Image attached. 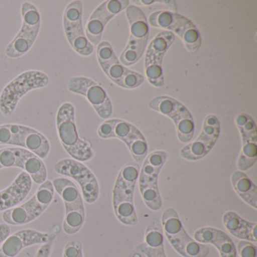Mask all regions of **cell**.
Listing matches in <instances>:
<instances>
[{
  "mask_svg": "<svg viewBox=\"0 0 257 257\" xmlns=\"http://www.w3.org/2000/svg\"><path fill=\"white\" fill-rule=\"evenodd\" d=\"M140 174L136 162L124 165L117 177L112 190V203L117 219L127 225H135L138 222L134 204V192Z\"/></svg>",
  "mask_w": 257,
  "mask_h": 257,
  "instance_id": "1",
  "label": "cell"
},
{
  "mask_svg": "<svg viewBox=\"0 0 257 257\" xmlns=\"http://www.w3.org/2000/svg\"><path fill=\"white\" fill-rule=\"evenodd\" d=\"M57 130L60 141L72 159L87 162L94 157L91 144L79 138L76 124V111L71 103H63L56 116Z\"/></svg>",
  "mask_w": 257,
  "mask_h": 257,
  "instance_id": "2",
  "label": "cell"
},
{
  "mask_svg": "<svg viewBox=\"0 0 257 257\" xmlns=\"http://www.w3.org/2000/svg\"><path fill=\"white\" fill-rule=\"evenodd\" d=\"M49 77L40 70H28L16 76L9 82L0 94V111L6 117L14 113L19 100L33 90L45 88L49 83Z\"/></svg>",
  "mask_w": 257,
  "mask_h": 257,
  "instance_id": "3",
  "label": "cell"
},
{
  "mask_svg": "<svg viewBox=\"0 0 257 257\" xmlns=\"http://www.w3.org/2000/svg\"><path fill=\"white\" fill-rule=\"evenodd\" d=\"M162 225L171 246L183 257H207L210 249L204 243L194 240L186 232L177 210L166 209L162 216Z\"/></svg>",
  "mask_w": 257,
  "mask_h": 257,
  "instance_id": "4",
  "label": "cell"
},
{
  "mask_svg": "<svg viewBox=\"0 0 257 257\" xmlns=\"http://www.w3.org/2000/svg\"><path fill=\"white\" fill-rule=\"evenodd\" d=\"M148 24L154 28H162L177 34L190 53H196L201 46L202 40L197 27L187 18L178 13L165 10L155 12L150 15Z\"/></svg>",
  "mask_w": 257,
  "mask_h": 257,
  "instance_id": "5",
  "label": "cell"
},
{
  "mask_svg": "<svg viewBox=\"0 0 257 257\" xmlns=\"http://www.w3.org/2000/svg\"><path fill=\"white\" fill-rule=\"evenodd\" d=\"M125 13L130 28V38L119 58L120 62L124 67L134 65L142 58L150 34L148 21L141 9L129 5Z\"/></svg>",
  "mask_w": 257,
  "mask_h": 257,
  "instance_id": "6",
  "label": "cell"
},
{
  "mask_svg": "<svg viewBox=\"0 0 257 257\" xmlns=\"http://www.w3.org/2000/svg\"><path fill=\"white\" fill-rule=\"evenodd\" d=\"M97 134L103 139L118 138L125 143L136 163H141L148 154V144L141 131L128 121L113 118L99 126Z\"/></svg>",
  "mask_w": 257,
  "mask_h": 257,
  "instance_id": "7",
  "label": "cell"
},
{
  "mask_svg": "<svg viewBox=\"0 0 257 257\" xmlns=\"http://www.w3.org/2000/svg\"><path fill=\"white\" fill-rule=\"evenodd\" d=\"M55 195L52 182L46 180L40 184L34 196L27 202L5 210L3 219L7 224L22 225L40 217L48 208Z\"/></svg>",
  "mask_w": 257,
  "mask_h": 257,
  "instance_id": "8",
  "label": "cell"
},
{
  "mask_svg": "<svg viewBox=\"0 0 257 257\" xmlns=\"http://www.w3.org/2000/svg\"><path fill=\"white\" fill-rule=\"evenodd\" d=\"M168 159L165 151H155L144 159L139 174V186L141 196L146 205L152 210H160L162 200L158 186V179L162 167Z\"/></svg>",
  "mask_w": 257,
  "mask_h": 257,
  "instance_id": "9",
  "label": "cell"
},
{
  "mask_svg": "<svg viewBox=\"0 0 257 257\" xmlns=\"http://www.w3.org/2000/svg\"><path fill=\"white\" fill-rule=\"evenodd\" d=\"M22 26L13 41L6 48L10 58H19L31 50L37 40L41 28V16L37 7L31 3L22 6Z\"/></svg>",
  "mask_w": 257,
  "mask_h": 257,
  "instance_id": "10",
  "label": "cell"
},
{
  "mask_svg": "<svg viewBox=\"0 0 257 257\" xmlns=\"http://www.w3.org/2000/svg\"><path fill=\"white\" fill-rule=\"evenodd\" d=\"M149 107L174 121L180 142L191 141L195 132V123L192 114L183 103L168 96H157L150 100Z\"/></svg>",
  "mask_w": 257,
  "mask_h": 257,
  "instance_id": "11",
  "label": "cell"
},
{
  "mask_svg": "<svg viewBox=\"0 0 257 257\" xmlns=\"http://www.w3.org/2000/svg\"><path fill=\"white\" fill-rule=\"evenodd\" d=\"M83 4L75 0L67 6L63 16L66 38L72 49L82 56H89L94 52V46L88 41L82 25Z\"/></svg>",
  "mask_w": 257,
  "mask_h": 257,
  "instance_id": "12",
  "label": "cell"
},
{
  "mask_svg": "<svg viewBox=\"0 0 257 257\" xmlns=\"http://www.w3.org/2000/svg\"><path fill=\"white\" fill-rule=\"evenodd\" d=\"M175 40V36L169 31L159 33L149 45L145 58V73L153 86L161 88L165 84L162 61L165 54Z\"/></svg>",
  "mask_w": 257,
  "mask_h": 257,
  "instance_id": "13",
  "label": "cell"
},
{
  "mask_svg": "<svg viewBox=\"0 0 257 257\" xmlns=\"http://www.w3.org/2000/svg\"><path fill=\"white\" fill-rule=\"evenodd\" d=\"M55 172L76 180L82 189L84 199L88 204L95 202L100 195L98 181L92 171L79 161L64 159L55 164Z\"/></svg>",
  "mask_w": 257,
  "mask_h": 257,
  "instance_id": "14",
  "label": "cell"
},
{
  "mask_svg": "<svg viewBox=\"0 0 257 257\" xmlns=\"http://www.w3.org/2000/svg\"><path fill=\"white\" fill-rule=\"evenodd\" d=\"M67 90L74 94H80L88 100L100 118H109L113 108L107 94L100 85L85 76H73L67 84Z\"/></svg>",
  "mask_w": 257,
  "mask_h": 257,
  "instance_id": "15",
  "label": "cell"
},
{
  "mask_svg": "<svg viewBox=\"0 0 257 257\" xmlns=\"http://www.w3.org/2000/svg\"><path fill=\"white\" fill-rule=\"evenodd\" d=\"M220 135V122L215 115L204 119L199 137L180 150V156L188 161H198L205 157L217 142Z\"/></svg>",
  "mask_w": 257,
  "mask_h": 257,
  "instance_id": "16",
  "label": "cell"
},
{
  "mask_svg": "<svg viewBox=\"0 0 257 257\" xmlns=\"http://www.w3.org/2000/svg\"><path fill=\"white\" fill-rule=\"evenodd\" d=\"M128 0H109L100 4L90 16L85 30V35L93 46L101 43L102 36L106 25L116 15L126 10Z\"/></svg>",
  "mask_w": 257,
  "mask_h": 257,
  "instance_id": "17",
  "label": "cell"
},
{
  "mask_svg": "<svg viewBox=\"0 0 257 257\" xmlns=\"http://www.w3.org/2000/svg\"><path fill=\"white\" fill-rule=\"evenodd\" d=\"M60 230L59 225L55 226L50 232H41L30 228L20 230L3 242L0 246V257H16L24 248L55 240Z\"/></svg>",
  "mask_w": 257,
  "mask_h": 257,
  "instance_id": "18",
  "label": "cell"
},
{
  "mask_svg": "<svg viewBox=\"0 0 257 257\" xmlns=\"http://www.w3.org/2000/svg\"><path fill=\"white\" fill-rule=\"evenodd\" d=\"M235 124L240 133L242 150L237 160L238 171H247L255 165L257 159V130L250 115L240 112L235 118Z\"/></svg>",
  "mask_w": 257,
  "mask_h": 257,
  "instance_id": "19",
  "label": "cell"
},
{
  "mask_svg": "<svg viewBox=\"0 0 257 257\" xmlns=\"http://www.w3.org/2000/svg\"><path fill=\"white\" fill-rule=\"evenodd\" d=\"M31 188V177L25 171L19 174L8 188L0 191V212L19 205L28 196Z\"/></svg>",
  "mask_w": 257,
  "mask_h": 257,
  "instance_id": "20",
  "label": "cell"
},
{
  "mask_svg": "<svg viewBox=\"0 0 257 257\" xmlns=\"http://www.w3.org/2000/svg\"><path fill=\"white\" fill-rule=\"evenodd\" d=\"M97 57L99 64L105 74L117 85L130 72V70L120 62L112 46L108 42H101L97 46Z\"/></svg>",
  "mask_w": 257,
  "mask_h": 257,
  "instance_id": "21",
  "label": "cell"
},
{
  "mask_svg": "<svg viewBox=\"0 0 257 257\" xmlns=\"http://www.w3.org/2000/svg\"><path fill=\"white\" fill-rule=\"evenodd\" d=\"M196 241L211 243L217 248L221 257H236L237 250L231 237L219 228L204 227L197 230L194 234Z\"/></svg>",
  "mask_w": 257,
  "mask_h": 257,
  "instance_id": "22",
  "label": "cell"
},
{
  "mask_svg": "<svg viewBox=\"0 0 257 257\" xmlns=\"http://www.w3.org/2000/svg\"><path fill=\"white\" fill-rule=\"evenodd\" d=\"M54 189L58 192L65 205V214L85 213L83 199L79 189L71 180L64 177L52 181Z\"/></svg>",
  "mask_w": 257,
  "mask_h": 257,
  "instance_id": "23",
  "label": "cell"
},
{
  "mask_svg": "<svg viewBox=\"0 0 257 257\" xmlns=\"http://www.w3.org/2000/svg\"><path fill=\"white\" fill-rule=\"evenodd\" d=\"M16 153V168H22L37 184L46 181L47 168L43 161L29 150L15 147Z\"/></svg>",
  "mask_w": 257,
  "mask_h": 257,
  "instance_id": "24",
  "label": "cell"
},
{
  "mask_svg": "<svg viewBox=\"0 0 257 257\" xmlns=\"http://www.w3.org/2000/svg\"><path fill=\"white\" fill-rule=\"evenodd\" d=\"M18 143V147L29 150L41 159L47 157L50 152L49 140L38 131L28 126L20 124Z\"/></svg>",
  "mask_w": 257,
  "mask_h": 257,
  "instance_id": "25",
  "label": "cell"
},
{
  "mask_svg": "<svg viewBox=\"0 0 257 257\" xmlns=\"http://www.w3.org/2000/svg\"><path fill=\"white\" fill-rule=\"evenodd\" d=\"M147 257H167L164 246V231L159 219L152 221L146 230L145 242L137 248Z\"/></svg>",
  "mask_w": 257,
  "mask_h": 257,
  "instance_id": "26",
  "label": "cell"
},
{
  "mask_svg": "<svg viewBox=\"0 0 257 257\" xmlns=\"http://www.w3.org/2000/svg\"><path fill=\"white\" fill-rule=\"evenodd\" d=\"M222 222L227 231L237 238L256 242V222L245 220L234 211H228L222 216Z\"/></svg>",
  "mask_w": 257,
  "mask_h": 257,
  "instance_id": "27",
  "label": "cell"
},
{
  "mask_svg": "<svg viewBox=\"0 0 257 257\" xmlns=\"http://www.w3.org/2000/svg\"><path fill=\"white\" fill-rule=\"evenodd\" d=\"M231 183L238 196L246 204L257 208V187L243 171H236L231 175Z\"/></svg>",
  "mask_w": 257,
  "mask_h": 257,
  "instance_id": "28",
  "label": "cell"
},
{
  "mask_svg": "<svg viewBox=\"0 0 257 257\" xmlns=\"http://www.w3.org/2000/svg\"><path fill=\"white\" fill-rule=\"evenodd\" d=\"M20 124H9L0 125V145L19 146Z\"/></svg>",
  "mask_w": 257,
  "mask_h": 257,
  "instance_id": "29",
  "label": "cell"
},
{
  "mask_svg": "<svg viewBox=\"0 0 257 257\" xmlns=\"http://www.w3.org/2000/svg\"><path fill=\"white\" fill-rule=\"evenodd\" d=\"M144 82V76H143V75L130 70V72L121 79L118 85L125 89H135L143 85Z\"/></svg>",
  "mask_w": 257,
  "mask_h": 257,
  "instance_id": "30",
  "label": "cell"
},
{
  "mask_svg": "<svg viewBox=\"0 0 257 257\" xmlns=\"http://www.w3.org/2000/svg\"><path fill=\"white\" fill-rule=\"evenodd\" d=\"M16 153L15 147L0 150V169L16 168Z\"/></svg>",
  "mask_w": 257,
  "mask_h": 257,
  "instance_id": "31",
  "label": "cell"
},
{
  "mask_svg": "<svg viewBox=\"0 0 257 257\" xmlns=\"http://www.w3.org/2000/svg\"><path fill=\"white\" fill-rule=\"evenodd\" d=\"M63 257H84L80 240L73 239L66 244Z\"/></svg>",
  "mask_w": 257,
  "mask_h": 257,
  "instance_id": "32",
  "label": "cell"
},
{
  "mask_svg": "<svg viewBox=\"0 0 257 257\" xmlns=\"http://www.w3.org/2000/svg\"><path fill=\"white\" fill-rule=\"evenodd\" d=\"M236 250H237L240 257H257L256 246L247 240L239 242Z\"/></svg>",
  "mask_w": 257,
  "mask_h": 257,
  "instance_id": "33",
  "label": "cell"
},
{
  "mask_svg": "<svg viewBox=\"0 0 257 257\" xmlns=\"http://www.w3.org/2000/svg\"><path fill=\"white\" fill-rule=\"evenodd\" d=\"M54 242H55V240H52V241L48 242V243L42 245L40 249H39L37 256L36 257L50 256L51 252H52V248H53L54 246Z\"/></svg>",
  "mask_w": 257,
  "mask_h": 257,
  "instance_id": "34",
  "label": "cell"
},
{
  "mask_svg": "<svg viewBox=\"0 0 257 257\" xmlns=\"http://www.w3.org/2000/svg\"><path fill=\"white\" fill-rule=\"evenodd\" d=\"M11 233V228L7 223L0 224V243H3Z\"/></svg>",
  "mask_w": 257,
  "mask_h": 257,
  "instance_id": "35",
  "label": "cell"
},
{
  "mask_svg": "<svg viewBox=\"0 0 257 257\" xmlns=\"http://www.w3.org/2000/svg\"><path fill=\"white\" fill-rule=\"evenodd\" d=\"M162 4H165V5L170 10L173 11L172 13H177V3L174 0H168V1H162L161 0Z\"/></svg>",
  "mask_w": 257,
  "mask_h": 257,
  "instance_id": "36",
  "label": "cell"
},
{
  "mask_svg": "<svg viewBox=\"0 0 257 257\" xmlns=\"http://www.w3.org/2000/svg\"><path fill=\"white\" fill-rule=\"evenodd\" d=\"M132 2L141 6H150L156 3H161V0H134Z\"/></svg>",
  "mask_w": 257,
  "mask_h": 257,
  "instance_id": "37",
  "label": "cell"
}]
</instances>
